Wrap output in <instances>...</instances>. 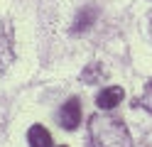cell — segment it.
I'll use <instances>...</instances> for the list:
<instances>
[{"instance_id": "4", "label": "cell", "mask_w": 152, "mask_h": 147, "mask_svg": "<svg viewBox=\"0 0 152 147\" xmlns=\"http://www.w3.org/2000/svg\"><path fill=\"white\" fill-rule=\"evenodd\" d=\"M123 88L120 86H106L103 91L96 96V105L101 108V110H113L118 103H123Z\"/></svg>"}, {"instance_id": "6", "label": "cell", "mask_w": 152, "mask_h": 147, "mask_svg": "<svg viewBox=\"0 0 152 147\" xmlns=\"http://www.w3.org/2000/svg\"><path fill=\"white\" fill-rule=\"evenodd\" d=\"M98 17V10L96 7H83L79 15H76V22H74V32H86V29L96 22Z\"/></svg>"}, {"instance_id": "9", "label": "cell", "mask_w": 152, "mask_h": 147, "mask_svg": "<svg viewBox=\"0 0 152 147\" xmlns=\"http://www.w3.org/2000/svg\"><path fill=\"white\" fill-rule=\"evenodd\" d=\"M150 34H152V12H150Z\"/></svg>"}, {"instance_id": "2", "label": "cell", "mask_w": 152, "mask_h": 147, "mask_svg": "<svg viewBox=\"0 0 152 147\" xmlns=\"http://www.w3.org/2000/svg\"><path fill=\"white\" fill-rule=\"evenodd\" d=\"M79 123H81V103L79 98H69L59 110V125L66 130H76Z\"/></svg>"}, {"instance_id": "3", "label": "cell", "mask_w": 152, "mask_h": 147, "mask_svg": "<svg viewBox=\"0 0 152 147\" xmlns=\"http://www.w3.org/2000/svg\"><path fill=\"white\" fill-rule=\"evenodd\" d=\"M15 52H12V29L7 22L0 20V71H5L12 64Z\"/></svg>"}, {"instance_id": "10", "label": "cell", "mask_w": 152, "mask_h": 147, "mask_svg": "<svg viewBox=\"0 0 152 147\" xmlns=\"http://www.w3.org/2000/svg\"><path fill=\"white\" fill-rule=\"evenodd\" d=\"M59 147H66V145H59Z\"/></svg>"}, {"instance_id": "1", "label": "cell", "mask_w": 152, "mask_h": 147, "mask_svg": "<svg viewBox=\"0 0 152 147\" xmlns=\"http://www.w3.org/2000/svg\"><path fill=\"white\" fill-rule=\"evenodd\" d=\"M88 137L93 147H132V137L125 123L115 115L96 113L88 120Z\"/></svg>"}, {"instance_id": "5", "label": "cell", "mask_w": 152, "mask_h": 147, "mask_svg": "<svg viewBox=\"0 0 152 147\" xmlns=\"http://www.w3.org/2000/svg\"><path fill=\"white\" fill-rule=\"evenodd\" d=\"M27 142L32 147H52V135L47 127L42 125H32L30 130H27Z\"/></svg>"}, {"instance_id": "8", "label": "cell", "mask_w": 152, "mask_h": 147, "mask_svg": "<svg viewBox=\"0 0 152 147\" xmlns=\"http://www.w3.org/2000/svg\"><path fill=\"white\" fill-rule=\"evenodd\" d=\"M137 105H142L147 113H152V81H147L145 91H142V96L137 98Z\"/></svg>"}, {"instance_id": "7", "label": "cell", "mask_w": 152, "mask_h": 147, "mask_svg": "<svg viewBox=\"0 0 152 147\" xmlns=\"http://www.w3.org/2000/svg\"><path fill=\"white\" fill-rule=\"evenodd\" d=\"M103 76H106V71H103V66H101V64H88V69L81 74V78H83L86 83H98Z\"/></svg>"}]
</instances>
